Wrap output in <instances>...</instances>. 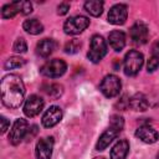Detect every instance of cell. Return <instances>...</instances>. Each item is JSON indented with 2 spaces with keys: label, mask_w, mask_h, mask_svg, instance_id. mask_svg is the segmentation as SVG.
Here are the masks:
<instances>
[{
  "label": "cell",
  "mask_w": 159,
  "mask_h": 159,
  "mask_svg": "<svg viewBox=\"0 0 159 159\" xmlns=\"http://www.w3.org/2000/svg\"><path fill=\"white\" fill-rule=\"evenodd\" d=\"M1 101L9 108H19L24 102L25 86L20 76L6 75L1 80Z\"/></svg>",
  "instance_id": "6da1fadb"
},
{
  "label": "cell",
  "mask_w": 159,
  "mask_h": 159,
  "mask_svg": "<svg viewBox=\"0 0 159 159\" xmlns=\"http://www.w3.org/2000/svg\"><path fill=\"white\" fill-rule=\"evenodd\" d=\"M107 53V43L101 35H93L91 39L89 51L87 53L88 58L93 63H98Z\"/></svg>",
  "instance_id": "7a4b0ae2"
},
{
  "label": "cell",
  "mask_w": 159,
  "mask_h": 159,
  "mask_svg": "<svg viewBox=\"0 0 159 159\" xmlns=\"http://www.w3.org/2000/svg\"><path fill=\"white\" fill-rule=\"evenodd\" d=\"M144 62V57L139 51L132 50L124 57V73L127 76H135Z\"/></svg>",
  "instance_id": "3957f363"
},
{
  "label": "cell",
  "mask_w": 159,
  "mask_h": 159,
  "mask_svg": "<svg viewBox=\"0 0 159 159\" xmlns=\"http://www.w3.org/2000/svg\"><path fill=\"white\" fill-rule=\"evenodd\" d=\"M120 88H122L120 80L116 75H107L99 83V89L107 98H113L118 96Z\"/></svg>",
  "instance_id": "277c9868"
},
{
  "label": "cell",
  "mask_w": 159,
  "mask_h": 159,
  "mask_svg": "<svg viewBox=\"0 0 159 159\" xmlns=\"http://www.w3.org/2000/svg\"><path fill=\"white\" fill-rule=\"evenodd\" d=\"M67 70V65L63 60H60V58H53V60H50L47 61L40 70L41 75H43L45 77H48V78H57V77H61Z\"/></svg>",
  "instance_id": "5b68a950"
},
{
  "label": "cell",
  "mask_w": 159,
  "mask_h": 159,
  "mask_svg": "<svg viewBox=\"0 0 159 159\" xmlns=\"http://www.w3.org/2000/svg\"><path fill=\"white\" fill-rule=\"evenodd\" d=\"M88 26H89L88 17L83 15H76L66 20V22L63 24V30H65V34L67 35H77L84 31Z\"/></svg>",
  "instance_id": "8992f818"
},
{
  "label": "cell",
  "mask_w": 159,
  "mask_h": 159,
  "mask_svg": "<svg viewBox=\"0 0 159 159\" xmlns=\"http://www.w3.org/2000/svg\"><path fill=\"white\" fill-rule=\"evenodd\" d=\"M29 132V123L24 118H19L12 124V128L9 133V142L12 145H17L27 134Z\"/></svg>",
  "instance_id": "52a82bcc"
},
{
  "label": "cell",
  "mask_w": 159,
  "mask_h": 159,
  "mask_svg": "<svg viewBox=\"0 0 159 159\" xmlns=\"http://www.w3.org/2000/svg\"><path fill=\"white\" fill-rule=\"evenodd\" d=\"M129 36L130 40L137 43V45H144L148 41L149 37V30L148 26L142 22V21H137L129 30Z\"/></svg>",
  "instance_id": "ba28073f"
},
{
  "label": "cell",
  "mask_w": 159,
  "mask_h": 159,
  "mask_svg": "<svg viewBox=\"0 0 159 159\" xmlns=\"http://www.w3.org/2000/svg\"><path fill=\"white\" fill-rule=\"evenodd\" d=\"M53 137H45L41 138L37 144H36V158L37 159H51L52 157V150H53Z\"/></svg>",
  "instance_id": "9c48e42d"
},
{
  "label": "cell",
  "mask_w": 159,
  "mask_h": 159,
  "mask_svg": "<svg viewBox=\"0 0 159 159\" xmlns=\"http://www.w3.org/2000/svg\"><path fill=\"white\" fill-rule=\"evenodd\" d=\"M128 10L124 4H116L108 12V22L112 25H123L127 20Z\"/></svg>",
  "instance_id": "30bf717a"
},
{
  "label": "cell",
  "mask_w": 159,
  "mask_h": 159,
  "mask_svg": "<svg viewBox=\"0 0 159 159\" xmlns=\"http://www.w3.org/2000/svg\"><path fill=\"white\" fill-rule=\"evenodd\" d=\"M43 99L36 94L30 96L24 104V113L27 117H35L43 109Z\"/></svg>",
  "instance_id": "8fae6325"
},
{
  "label": "cell",
  "mask_w": 159,
  "mask_h": 159,
  "mask_svg": "<svg viewBox=\"0 0 159 159\" xmlns=\"http://www.w3.org/2000/svg\"><path fill=\"white\" fill-rule=\"evenodd\" d=\"M135 137L147 144H153L159 139V133L149 124H143L137 128Z\"/></svg>",
  "instance_id": "7c38bea8"
},
{
  "label": "cell",
  "mask_w": 159,
  "mask_h": 159,
  "mask_svg": "<svg viewBox=\"0 0 159 159\" xmlns=\"http://www.w3.org/2000/svg\"><path fill=\"white\" fill-rule=\"evenodd\" d=\"M62 119V111L57 106H51L42 116V125L45 128H51L56 125Z\"/></svg>",
  "instance_id": "4fadbf2b"
},
{
  "label": "cell",
  "mask_w": 159,
  "mask_h": 159,
  "mask_svg": "<svg viewBox=\"0 0 159 159\" xmlns=\"http://www.w3.org/2000/svg\"><path fill=\"white\" fill-rule=\"evenodd\" d=\"M56 46H57V43H56L55 40H52V39H42L36 45V53L40 57L46 58L55 51Z\"/></svg>",
  "instance_id": "5bb4252c"
},
{
  "label": "cell",
  "mask_w": 159,
  "mask_h": 159,
  "mask_svg": "<svg viewBox=\"0 0 159 159\" xmlns=\"http://www.w3.org/2000/svg\"><path fill=\"white\" fill-rule=\"evenodd\" d=\"M118 134H119V132H118L117 129L109 127V128H108L107 130H104V132L101 134V137L98 138L97 144H96V149H97V150H104V149L113 142V139H114Z\"/></svg>",
  "instance_id": "9a60e30c"
},
{
  "label": "cell",
  "mask_w": 159,
  "mask_h": 159,
  "mask_svg": "<svg viewBox=\"0 0 159 159\" xmlns=\"http://www.w3.org/2000/svg\"><path fill=\"white\" fill-rule=\"evenodd\" d=\"M108 41H109V45L111 47L119 52L123 50V47L125 46V35L123 31H119V30H114L112 31L109 35H108Z\"/></svg>",
  "instance_id": "2e32d148"
},
{
  "label": "cell",
  "mask_w": 159,
  "mask_h": 159,
  "mask_svg": "<svg viewBox=\"0 0 159 159\" xmlns=\"http://www.w3.org/2000/svg\"><path fill=\"white\" fill-rule=\"evenodd\" d=\"M129 152V143L125 139H120L114 144L111 150V159H125Z\"/></svg>",
  "instance_id": "e0dca14e"
},
{
  "label": "cell",
  "mask_w": 159,
  "mask_h": 159,
  "mask_svg": "<svg viewBox=\"0 0 159 159\" xmlns=\"http://www.w3.org/2000/svg\"><path fill=\"white\" fill-rule=\"evenodd\" d=\"M129 107L133 111H138V112H144L148 109L149 107V102L147 99V97L143 93H135L134 96L130 97L129 99Z\"/></svg>",
  "instance_id": "ac0fdd59"
},
{
  "label": "cell",
  "mask_w": 159,
  "mask_h": 159,
  "mask_svg": "<svg viewBox=\"0 0 159 159\" xmlns=\"http://www.w3.org/2000/svg\"><path fill=\"white\" fill-rule=\"evenodd\" d=\"M22 27L26 32L31 35H39L43 31V25L37 19H29L22 24Z\"/></svg>",
  "instance_id": "d6986e66"
},
{
  "label": "cell",
  "mask_w": 159,
  "mask_h": 159,
  "mask_svg": "<svg viewBox=\"0 0 159 159\" xmlns=\"http://www.w3.org/2000/svg\"><path fill=\"white\" fill-rule=\"evenodd\" d=\"M84 10L92 16H99L103 12V2L98 0H89L84 2Z\"/></svg>",
  "instance_id": "ffe728a7"
},
{
  "label": "cell",
  "mask_w": 159,
  "mask_h": 159,
  "mask_svg": "<svg viewBox=\"0 0 159 159\" xmlns=\"http://www.w3.org/2000/svg\"><path fill=\"white\" fill-rule=\"evenodd\" d=\"M16 14H20L19 6H17V1L6 4V5H4L2 9H1V16H2V19H11V17H14Z\"/></svg>",
  "instance_id": "44dd1931"
},
{
  "label": "cell",
  "mask_w": 159,
  "mask_h": 159,
  "mask_svg": "<svg viewBox=\"0 0 159 159\" xmlns=\"http://www.w3.org/2000/svg\"><path fill=\"white\" fill-rule=\"evenodd\" d=\"M24 65H25V60L24 58L14 56V57H9L5 61L4 67H5V70H14V68H19V67H21Z\"/></svg>",
  "instance_id": "7402d4cb"
},
{
  "label": "cell",
  "mask_w": 159,
  "mask_h": 159,
  "mask_svg": "<svg viewBox=\"0 0 159 159\" xmlns=\"http://www.w3.org/2000/svg\"><path fill=\"white\" fill-rule=\"evenodd\" d=\"M45 92H46L51 98L57 99V98L62 94V92H63V87H62L61 84H58V83H52V84L47 86V89H45Z\"/></svg>",
  "instance_id": "603a6c76"
},
{
  "label": "cell",
  "mask_w": 159,
  "mask_h": 159,
  "mask_svg": "<svg viewBox=\"0 0 159 159\" xmlns=\"http://www.w3.org/2000/svg\"><path fill=\"white\" fill-rule=\"evenodd\" d=\"M81 46H82V43H81L80 40L72 39V40H70V41L65 45V52H66V53H71V55H72V53H76V52L80 51Z\"/></svg>",
  "instance_id": "cb8c5ba5"
},
{
  "label": "cell",
  "mask_w": 159,
  "mask_h": 159,
  "mask_svg": "<svg viewBox=\"0 0 159 159\" xmlns=\"http://www.w3.org/2000/svg\"><path fill=\"white\" fill-rule=\"evenodd\" d=\"M12 50H14L15 52H17V53H24V52H26V51H27V43H26L25 39H22V37L16 39L15 42H14Z\"/></svg>",
  "instance_id": "d4e9b609"
},
{
  "label": "cell",
  "mask_w": 159,
  "mask_h": 159,
  "mask_svg": "<svg viewBox=\"0 0 159 159\" xmlns=\"http://www.w3.org/2000/svg\"><path fill=\"white\" fill-rule=\"evenodd\" d=\"M123 125H124V120H123V118L120 116L114 114V116L111 117V124H109V127H112V128L117 129L118 132H120L123 129Z\"/></svg>",
  "instance_id": "484cf974"
},
{
  "label": "cell",
  "mask_w": 159,
  "mask_h": 159,
  "mask_svg": "<svg viewBox=\"0 0 159 159\" xmlns=\"http://www.w3.org/2000/svg\"><path fill=\"white\" fill-rule=\"evenodd\" d=\"M17 6H19V11L22 15H27L32 11V5L30 1H17Z\"/></svg>",
  "instance_id": "4316f807"
},
{
  "label": "cell",
  "mask_w": 159,
  "mask_h": 159,
  "mask_svg": "<svg viewBox=\"0 0 159 159\" xmlns=\"http://www.w3.org/2000/svg\"><path fill=\"white\" fill-rule=\"evenodd\" d=\"M158 67H159V57L152 56V57L149 58V61H148V65H147L148 72H154Z\"/></svg>",
  "instance_id": "83f0119b"
},
{
  "label": "cell",
  "mask_w": 159,
  "mask_h": 159,
  "mask_svg": "<svg viewBox=\"0 0 159 159\" xmlns=\"http://www.w3.org/2000/svg\"><path fill=\"white\" fill-rule=\"evenodd\" d=\"M68 10H70V4H67V2H61L57 6V14L58 15H65L68 12Z\"/></svg>",
  "instance_id": "f1b7e54d"
},
{
  "label": "cell",
  "mask_w": 159,
  "mask_h": 159,
  "mask_svg": "<svg viewBox=\"0 0 159 159\" xmlns=\"http://www.w3.org/2000/svg\"><path fill=\"white\" fill-rule=\"evenodd\" d=\"M0 122H1V133H5L6 129H7L9 125H10V122H9L5 117H1V118H0Z\"/></svg>",
  "instance_id": "f546056e"
},
{
  "label": "cell",
  "mask_w": 159,
  "mask_h": 159,
  "mask_svg": "<svg viewBox=\"0 0 159 159\" xmlns=\"http://www.w3.org/2000/svg\"><path fill=\"white\" fill-rule=\"evenodd\" d=\"M152 53H153V56L159 57V40H157L153 43V46H152Z\"/></svg>",
  "instance_id": "4dcf8cb0"
},
{
  "label": "cell",
  "mask_w": 159,
  "mask_h": 159,
  "mask_svg": "<svg viewBox=\"0 0 159 159\" xmlns=\"http://www.w3.org/2000/svg\"><path fill=\"white\" fill-rule=\"evenodd\" d=\"M93 159H104L103 157H96V158H93Z\"/></svg>",
  "instance_id": "1f68e13d"
},
{
  "label": "cell",
  "mask_w": 159,
  "mask_h": 159,
  "mask_svg": "<svg viewBox=\"0 0 159 159\" xmlns=\"http://www.w3.org/2000/svg\"><path fill=\"white\" fill-rule=\"evenodd\" d=\"M158 159H159V154H158Z\"/></svg>",
  "instance_id": "d6a6232c"
}]
</instances>
